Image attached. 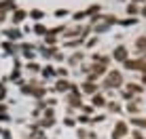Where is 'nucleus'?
Returning a JSON list of instances; mask_svg holds the SVG:
<instances>
[{
    "instance_id": "1",
    "label": "nucleus",
    "mask_w": 146,
    "mask_h": 139,
    "mask_svg": "<svg viewBox=\"0 0 146 139\" xmlns=\"http://www.w3.org/2000/svg\"><path fill=\"white\" fill-rule=\"evenodd\" d=\"M135 51L142 53V55H146V34L140 38H135Z\"/></svg>"
},
{
    "instance_id": "2",
    "label": "nucleus",
    "mask_w": 146,
    "mask_h": 139,
    "mask_svg": "<svg viewBox=\"0 0 146 139\" xmlns=\"http://www.w3.org/2000/svg\"><path fill=\"white\" fill-rule=\"evenodd\" d=\"M114 59H119V61H127V49H125V47H117Z\"/></svg>"
},
{
    "instance_id": "3",
    "label": "nucleus",
    "mask_w": 146,
    "mask_h": 139,
    "mask_svg": "<svg viewBox=\"0 0 146 139\" xmlns=\"http://www.w3.org/2000/svg\"><path fill=\"white\" fill-rule=\"evenodd\" d=\"M121 82H123V76H121V72H112V74H110L108 84H112V87H114V84H121Z\"/></svg>"
},
{
    "instance_id": "4",
    "label": "nucleus",
    "mask_w": 146,
    "mask_h": 139,
    "mask_svg": "<svg viewBox=\"0 0 146 139\" xmlns=\"http://www.w3.org/2000/svg\"><path fill=\"white\" fill-rule=\"evenodd\" d=\"M114 129H117V131H114V139H119V137H123V135H125V133H127V129H125V125H123V122H119V125H117V127H114Z\"/></svg>"
},
{
    "instance_id": "5",
    "label": "nucleus",
    "mask_w": 146,
    "mask_h": 139,
    "mask_svg": "<svg viewBox=\"0 0 146 139\" xmlns=\"http://www.w3.org/2000/svg\"><path fill=\"white\" fill-rule=\"evenodd\" d=\"M140 11H142V9H140V7H138L135 2H131V4L127 7V13H129V15H138Z\"/></svg>"
},
{
    "instance_id": "6",
    "label": "nucleus",
    "mask_w": 146,
    "mask_h": 139,
    "mask_svg": "<svg viewBox=\"0 0 146 139\" xmlns=\"http://www.w3.org/2000/svg\"><path fill=\"white\" fill-rule=\"evenodd\" d=\"M127 110H129V114H135V116H138L140 108H138V103H129V106H127Z\"/></svg>"
},
{
    "instance_id": "7",
    "label": "nucleus",
    "mask_w": 146,
    "mask_h": 139,
    "mask_svg": "<svg viewBox=\"0 0 146 139\" xmlns=\"http://www.w3.org/2000/svg\"><path fill=\"white\" fill-rule=\"evenodd\" d=\"M133 125H138V127L146 129V118H133Z\"/></svg>"
},
{
    "instance_id": "8",
    "label": "nucleus",
    "mask_w": 146,
    "mask_h": 139,
    "mask_svg": "<svg viewBox=\"0 0 146 139\" xmlns=\"http://www.w3.org/2000/svg\"><path fill=\"white\" fill-rule=\"evenodd\" d=\"M129 91H135V93H142L144 89L140 87V84H129Z\"/></svg>"
},
{
    "instance_id": "9",
    "label": "nucleus",
    "mask_w": 146,
    "mask_h": 139,
    "mask_svg": "<svg viewBox=\"0 0 146 139\" xmlns=\"http://www.w3.org/2000/svg\"><path fill=\"white\" fill-rule=\"evenodd\" d=\"M133 139H144V137H142V133H140V131H135L133 133Z\"/></svg>"
},
{
    "instance_id": "10",
    "label": "nucleus",
    "mask_w": 146,
    "mask_h": 139,
    "mask_svg": "<svg viewBox=\"0 0 146 139\" xmlns=\"http://www.w3.org/2000/svg\"><path fill=\"white\" fill-rule=\"evenodd\" d=\"M140 15H142V17H146V4L142 7V11H140Z\"/></svg>"
},
{
    "instance_id": "11",
    "label": "nucleus",
    "mask_w": 146,
    "mask_h": 139,
    "mask_svg": "<svg viewBox=\"0 0 146 139\" xmlns=\"http://www.w3.org/2000/svg\"><path fill=\"white\" fill-rule=\"evenodd\" d=\"M142 82H144V84H146V74H144V76H142Z\"/></svg>"
},
{
    "instance_id": "12",
    "label": "nucleus",
    "mask_w": 146,
    "mask_h": 139,
    "mask_svg": "<svg viewBox=\"0 0 146 139\" xmlns=\"http://www.w3.org/2000/svg\"><path fill=\"white\" fill-rule=\"evenodd\" d=\"M133 2H135V4H138V2H146V0H133Z\"/></svg>"
}]
</instances>
